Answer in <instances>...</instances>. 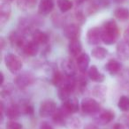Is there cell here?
<instances>
[{"label":"cell","instance_id":"cell-1","mask_svg":"<svg viewBox=\"0 0 129 129\" xmlns=\"http://www.w3.org/2000/svg\"><path fill=\"white\" fill-rule=\"evenodd\" d=\"M5 64L7 69L12 74H17L22 68V61L17 55L13 53H8L5 57Z\"/></svg>","mask_w":129,"mask_h":129},{"label":"cell","instance_id":"cell-2","mask_svg":"<svg viewBox=\"0 0 129 129\" xmlns=\"http://www.w3.org/2000/svg\"><path fill=\"white\" fill-rule=\"evenodd\" d=\"M81 110L87 114H93L100 111V104L96 100L91 97H85L82 99L81 104Z\"/></svg>","mask_w":129,"mask_h":129},{"label":"cell","instance_id":"cell-3","mask_svg":"<svg viewBox=\"0 0 129 129\" xmlns=\"http://www.w3.org/2000/svg\"><path fill=\"white\" fill-rule=\"evenodd\" d=\"M57 110L56 103L53 100H45L41 104L39 108V114L43 118L53 116Z\"/></svg>","mask_w":129,"mask_h":129},{"label":"cell","instance_id":"cell-4","mask_svg":"<svg viewBox=\"0 0 129 129\" xmlns=\"http://www.w3.org/2000/svg\"><path fill=\"white\" fill-rule=\"evenodd\" d=\"M87 41L90 45H97L102 41V28L93 27L89 28L87 33Z\"/></svg>","mask_w":129,"mask_h":129},{"label":"cell","instance_id":"cell-5","mask_svg":"<svg viewBox=\"0 0 129 129\" xmlns=\"http://www.w3.org/2000/svg\"><path fill=\"white\" fill-rule=\"evenodd\" d=\"M64 36L69 40L77 39L81 36V27L76 23H70L64 27Z\"/></svg>","mask_w":129,"mask_h":129},{"label":"cell","instance_id":"cell-6","mask_svg":"<svg viewBox=\"0 0 129 129\" xmlns=\"http://www.w3.org/2000/svg\"><path fill=\"white\" fill-rule=\"evenodd\" d=\"M63 73L68 77H74L76 74V70L78 69L77 64H74V62L70 58H66L61 63Z\"/></svg>","mask_w":129,"mask_h":129},{"label":"cell","instance_id":"cell-7","mask_svg":"<svg viewBox=\"0 0 129 129\" xmlns=\"http://www.w3.org/2000/svg\"><path fill=\"white\" fill-rule=\"evenodd\" d=\"M61 108L69 115L73 114V113H76L80 109L78 99L75 98V97H70L67 101L63 102Z\"/></svg>","mask_w":129,"mask_h":129},{"label":"cell","instance_id":"cell-8","mask_svg":"<svg viewBox=\"0 0 129 129\" xmlns=\"http://www.w3.org/2000/svg\"><path fill=\"white\" fill-rule=\"evenodd\" d=\"M34 82V77L30 73H23L20 74L15 78V83L20 88H26Z\"/></svg>","mask_w":129,"mask_h":129},{"label":"cell","instance_id":"cell-9","mask_svg":"<svg viewBox=\"0 0 129 129\" xmlns=\"http://www.w3.org/2000/svg\"><path fill=\"white\" fill-rule=\"evenodd\" d=\"M11 13L12 8L10 6V3L3 1L0 5V24L2 26L5 25L9 20Z\"/></svg>","mask_w":129,"mask_h":129},{"label":"cell","instance_id":"cell-10","mask_svg":"<svg viewBox=\"0 0 129 129\" xmlns=\"http://www.w3.org/2000/svg\"><path fill=\"white\" fill-rule=\"evenodd\" d=\"M90 63V57L87 53H81L79 55L76 59V64H77L78 70L81 73H85L88 68Z\"/></svg>","mask_w":129,"mask_h":129},{"label":"cell","instance_id":"cell-11","mask_svg":"<svg viewBox=\"0 0 129 129\" xmlns=\"http://www.w3.org/2000/svg\"><path fill=\"white\" fill-rule=\"evenodd\" d=\"M68 50L70 55L73 57H78L79 55H81V50H82V45L79 38L70 40L68 44Z\"/></svg>","mask_w":129,"mask_h":129},{"label":"cell","instance_id":"cell-12","mask_svg":"<svg viewBox=\"0 0 129 129\" xmlns=\"http://www.w3.org/2000/svg\"><path fill=\"white\" fill-rule=\"evenodd\" d=\"M53 8V0H41L38 6V13L41 15H47L51 13Z\"/></svg>","mask_w":129,"mask_h":129},{"label":"cell","instance_id":"cell-13","mask_svg":"<svg viewBox=\"0 0 129 129\" xmlns=\"http://www.w3.org/2000/svg\"><path fill=\"white\" fill-rule=\"evenodd\" d=\"M22 50L28 57H35V56L37 55L38 51H39V45L36 42L31 40V41L26 43Z\"/></svg>","mask_w":129,"mask_h":129},{"label":"cell","instance_id":"cell-14","mask_svg":"<svg viewBox=\"0 0 129 129\" xmlns=\"http://www.w3.org/2000/svg\"><path fill=\"white\" fill-rule=\"evenodd\" d=\"M10 42H11L12 45L13 47H18V48H21V49H23L24 45L27 43L25 37L20 33L18 32L12 33L11 36H10Z\"/></svg>","mask_w":129,"mask_h":129},{"label":"cell","instance_id":"cell-15","mask_svg":"<svg viewBox=\"0 0 129 129\" xmlns=\"http://www.w3.org/2000/svg\"><path fill=\"white\" fill-rule=\"evenodd\" d=\"M88 78L95 82H103L105 79L104 75L99 72V70L95 66H92V67H89L88 71Z\"/></svg>","mask_w":129,"mask_h":129},{"label":"cell","instance_id":"cell-16","mask_svg":"<svg viewBox=\"0 0 129 129\" xmlns=\"http://www.w3.org/2000/svg\"><path fill=\"white\" fill-rule=\"evenodd\" d=\"M115 118V113L113 112L112 111H110V110H107V111H104L101 113L98 116V118H96V122L100 125H106V124L111 122L113 119Z\"/></svg>","mask_w":129,"mask_h":129},{"label":"cell","instance_id":"cell-17","mask_svg":"<svg viewBox=\"0 0 129 129\" xmlns=\"http://www.w3.org/2000/svg\"><path fill=\"white\" fill-rule=\"evenodd\" d=\"M105 70L111 75H115L121 70V64L116 59H110L105 64Z\"/></svg>","mask_w":129,"mask_h":129},{"label":"cell","instance_id":"cell-18","mask_svg":"<svg viewBox=\"0 0 129 129\" xmlns=\"http://www.w3.org/2000/svg\"><path fill=\"white\" fill-rule=\"evenodd\" d=\"M32 40L34 42H36L38 45H44L48 43L49 36L43 31L36 30L34 31V33L32 35Z\"/></svg>","mask_w":129,"mask_h":129},{"label":"cell","instance_id":"cell-19","mask_svg":"<svg viewBox=\"0 0 129 129\" xmlns=\"http://www.w3.org/2000/svg\"><path fill=\"white\" fill-rule=\"evenodd\" d=\"M21 113L20 106L18 104H12L6 109V116L11 120H14L20 117Z\"/></svg>","mask_w":129,"mask_h":129},{"label":"cell","instance_id":"cell-20","mask_svg":"<svg viewBox=\"0 0 129 129\" xmlns=\"http://www.w3.org/2000/svg\"><path fill=\"white\" fill-rule=\"evenodd\" d=\"M102 29L104 31H106L108 33H111V34L116 35V36H118L119 34V31H118V27L117 23L115 22V20H109L104 24Z\"/></svg>","mask_w":129,"mask_h":129},{"label":"cell","instance_id":"cell-21","mask_svg":"<svg viewBox=\"0 0 129 129\" xmlns=\"http://www.w3.org/2000/svg\"><path fill=\"white\" fill-rule=\"evenodd\" d=\"M91 55L95 58L102 60V59L105 58L106 56L108 55V50L102 46H96L91 50Z\"/></svg>","mask_w":129,"mask_h":129},{"label":"cell","instance_id":"cell-22","mask_svg":"<svg viewBox=\"0 0 129 129\" xmlns=\"http://www.w3.org/2000/svg\"><path fill=\"white\" fill-rule=\"evenodd\" d=\"M114 16L121 21H125L129 19V10L125 7H118L114 11Z\"/></svg>","mask_w":129,"mask_h":129},{"label":"cell","instance_id":"cell-23","mask_svg":"<svg viewBox=\"0 0 129 129\" xmlns=\"http://www.w3.org/2000/svg\"><path fill=\"white\" fill-rule=\"evenodd\" d=\"M117 51L120 57H123V58L129 57V44L125 41L121 42L117 46Z\"/></svg>","mask_w":129,"mask_h":129},{"label":"cell","instance_id":"cell-24","mask_svg":"<svg viewBox=\"0 0 129 129\" xmlns=\"http://www.w3.org/2000/svg\"><path fill=\"white\" fill-rule=\"evenodd\" d=\"M118 37V36L111 34V33H108L102 29V41L104 42V43H105V44H107V45L113 44V43H116Z\"/></svg>","mask_w":129,"mask_h":129},{"label":"cell","instance_id":"cell-25","mask_svg":"<svg viewBox=\"0 0 129 129\" xmlns=\"http://www.w3.org/2000/svg\"><path fill=\"white\" fill-rule=\"evenodd\" d=\"M37 0H16L17 6L20 9L27 10L36 6Z\"/></svg>","mask_w":129,"mask_h":129},{"label":"cell","instance_id":"cell-26","mask_svg":"<svg viewBox=\"0 0 129 129\" xmlns=\"http://www.w3.org/2000/svg\"><path fill=\"white\" fill-rule=\"evenodd\" d=\"M57 6L61 13H67L73 8V3L70 0H57Z\"/></svg>","mask_w":129,"mask_h":129},{"label":"cell","instance_id":"cell-27","mask_svg":"<svg viewBox=\"0 0 129 129\" xmlns=\"http://www.w3.org/2000/svg\"><path fill=\"white\" fill-rule=\"evenodd\" d=\"M118 107L121 111L126 112L129 111V97L126 95H122L118 99Z\"/></svg>","mask_w":129,"mask_h":129},{"label":"cell","instance_id":"cell-28","mask_svg":"<svg viewBox=\"0 0 129 129\" xmlns=\"http://www.w3.org/2000/svg\"><path fill=\"white\" fill-rule=\"evenodd\" d=\"M20 110H21V113L26 115H32L34 113V107L30 104H22L20 106Z\"/></svg>","mask_w":129,"mask_h":129},{"label":"cell","instance_id":"cell-29","mask_svg":"<svg viewBox=\"0 0 129 129\" xmlns=\"http://www.w3.org/2000/svg\"><path fill=\"white\" fill-rule=\"evenodd\" d=\"M66 125H69L68 127L72 129H79L80 126H81V121H80L78 118H71L70 120L67 119V124Z\"/></svg>","mask_w":129,"mask_h":129},{"label":"cell","instance_id":"cell-30","mask_svg":"<svg viewBox=\"0 0 129 129\" xmlns=\"http://www.w3.org/2000/svg\"><path fill=\"white\" fill-rule=\"evenodd\" d=\"M22 125L19 122H16L14 120H11L6 124V129H22Z\"/></svg>","mask_w":129,"mask_h":129},{"label":"cell","instance_id":"cell-31","mask_svg":"<svg viewBox=\"0 0 129 129\" xmlns=\"http://www.w3.org/2000/svg\"><path fill=\"white\" fill-rule=\"evenodd\" d=\"M94 93L97 97H102L106 93V88L104 86H95L94 89Z\"/></svg>","mask_w":129,"mask_h":129},{"label":"cell","instance_id":"cell-32","mask_svg":"<svg viewBox=\"0 0 129 129\" xmlns=\"http://www.w3.org/2000/svg\"><path fill=\"white\" fill-rule=\"evenodd\" d=\"M74 19H75V20H76V24H78V25H81V24L84 23V21H85V17L81 11L76 12V13H74Z\"/></svg>","mask_w":129,"mask_h":129},{"label":"cell","instance_id":"cell-33","mask_svg":"<svg viewBox=\"0 0 129 129\" xmlns=\"http://www.w3.org/2000/svg\"><path fill=\"white\" fill-rule=\"evenodd\" d=\"M39 129H54L52 127L51 125L48 123V122H43V123L40 125V128Z\"/></svg>","mask_w":129,"mask_h":129},{"label":"cell","instance_id":"cell-34","mask_svg":"<svg viewBox=\"0 0 129 129\" xmlns=\"http://www.w3.org/2000/svg\"><path fill=\"white\" fill-rule=\"evenodd\" d=\"M124 41L129 44V28L126 29L124 33Z\"/></svg>","mask_w":129,"mask_h":129},{"label":"cell","instance_id":"cell-35","mask_svg":"<svg viewBox=\"0 0 129 129\" xmlns=\"http://www.w3.org/2000/svg\"><path fill=\"white\" fill-rule=\"evenodd\" d=\"M84 129H98V127L94 124H88L84 127Z\"/></svg>","mask_w":129,"mask_h":129},{"label":"cell","instance_id":"cell-36","mask_svg":"<svg viewBox=\"0 0 129 129\" xmlns=\"http://www.w3.org/2000/svg\"><path fill=\"white\" fill-rule=\"evenodd\" d=\"M74 1H75V3H76V5H77V6H81V5L84 4L87 0H74Z\"/></svg>","mask_w":129,"mask_h":129},{"label":"cell","instance_id":"cell-37","mask_svg":"<svg viewBox=\"0 0 129 129\" xmlns=\"http://www.w3.org/2000/svg\"><path fill=\"white\" fill-rule=\"evenodd\" d=\"M0 43H1V50H4V47H5V40L3 37H1V39H0Z\"/></svg>","mask_w":129,"mask_h":129},{"label":"cell","instance_id":"cell-38","mask_svg":"<svg viewBox=\"0 0 129 129\" xmlns=\"http://www.w3.org/2000/svg\"><path fill=\"white\" fill-rule=\"evenodd\" d=\"M0 75H1V82H0V84H1V86H3V83H4V81H5L4 74H3V73H0Z\"/></svg>","mask_w":129,"mask_h":129},{"label":"cell","instance_id":"cell-39","mask_svg":"<svg viewBox=\"0 0 129 129\" xmlns=\"http://www.w3.org/2000/svg\"><path fill=\"white\" fill-rule=\"evenodd\" d=\"M112 129H121V125H120V124H116L112 127Z\"/></svg>","mask_w":129,"mask_h":129},{"label":"cell","instance_id":"cell-40","mask_svg":"<svg viewBox=\"0 0 129 129\" xmlns=\"http://www.w3.org/2000/svg\"><path fill=\"white\" fill-rule=\"evenodd\" d=\"M4 2H7V3H12V2H13L14 0H3Z\"/></svg>","mask_w":129,"mask_h":129},{"label":"cell","instance_id":"cell-41","mask_svg":"<svg viewBox=\"0 0 129 129\" xmlns=\"http://www.w3.org/2000/svg\"><path fill=\"white\" fill-rule=\"evenodd\" d=\"M114 1H115L116 3H122V2H124L125 0H114Z\"/></svg>","mask_w":129,"mask_h":129}]
</instances>
